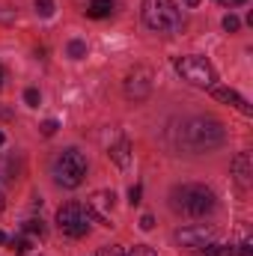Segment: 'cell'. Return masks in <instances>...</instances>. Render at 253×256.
Masks as SVG:
<instances>
[{
  "label": "cell",
  "instance_id": "cell-1",
  "mask_svg": "<svg viewBox=\"0 0 253 256\" xmlns=\"http://www.w3.org/2000/svg\"><path fill=\"white\" fill-rule=\"evenodd\" d=\"M226 137L224 126L212 116H194L182 126V143L188 146L190 152H208L214 146H220Z\"/></svg>",
  "mask_w": 253,
  "mask_h": 256
},
{
  "label": "cell",
  "instance_id": "cell-2",
  "mask_svg": "<svg viewBox=\"0 0 253 256\" xmlns=\"http://www.w3.org/2000/svg\"><path fill=\"white\" fill-rule=\"evenodd\" d=\"M173 208L185 212L190 218H202L214 208V194L206 185H182L173 191Z\"/></svg>",
  "mask_w": 253,
  "mask_h": 256
},
{
  "label": "cell",
  "instance_id": "cell-3",
  "mask_svg": "<svg viewBox=\"0 0 253 256\" xmlns=\"http://www.w3.org/2000/svg\"><path fill=\"white\" fill-rule=\"evenodd\" d=\"M143 21L149 30H158V33H173L182 24L173 0H143Z\"/></svg>",
  "mask_w": 253,
  "mask_h": 256
},
{
  "label": "cell",
  "instance_id": "cell-4",
  "mask_svg": "<svg viewBox=\"0 0 253 256\" xmlns=\"http://www.w3.org/2000/svg\"><path fill=\"white\" fill-rule=\"evenodd\" d=\"M84 176H86V158H84V152L66 149L63 155L54 161V179H57V185L78 188L84 182Z\"/></svg>",
  "mask_w": 253,
  "mask_h": 256
},
{
  "label": "cell",
  "instance_id": "cell-5",
  "mask_svg": "<svg viewBox=\"0 0 253 256\" xmlns=\"http://www.w3.org/2000/svg\"><path fill=\"white\" fill-rule=\"evenodd\" d=\"M90 224H92V218H90L86 206H80V202H66V206H60V212H57V226L63 230V236H68V238L86 236Z\"/></svg>",
  "mask_w": 253,
  "mask_h": 256
},
{
  "label": "cell",
  "instance_id": "cell-6",
  "mask_svg": "<svg viewBox=\"0 0 253 256\" xmlns=\"http://www.w3.org/2000/svg\"><path fill=\"white\" fill-rule=\"evenodd\" d=\"M176 72L182 74V80H188L194 86H212L214 78V66L206 57H179L176 60Z\"/></svg>",
  "mask_w": 253,
  "mask_h": 256
},
{
  "label": "cell",
  "instance_id": "cell-7",
  "mask_svg": "<svg viewBox=\"0 0 253 256\" xmlns=\"http://www.w3.org/2000/svg\"><path fill=\"white\" fill-rule=\"evenodd\" d=\"M176 242L182 244V248H188V250H208L212 244H214V230L212 226H188V230H182L179 236H176Z\"/></svg>",
  "mask_w": 253,
  "mask_h": 256
},
{
  "label": "cell",
  "instance_id": "cell-8",
  "mask_svg": "<svg viewBox=\"0 0 253 256\" xmlns=\"http://www.w3.org/2000/svg\"><path fill=\"white\" fill-rule=\"evenodd\" d=\"M114 191H96L90 196V202H86V212H90V218L96 220V224H102V226H114L110 224V212H114Z\"/></svg>",
  "mask_w": 253,
  "mask_h": 256
},
{
  "label": "cell",
  "instance_id": "cell-9",
  "mask_svg": "<svg viewBox=\"0 0 253 256\" xmlns=\"http://www.w3.org/2000/svg\"><path fill=\"white\" fill-rule=\"evenodd\" d=\"M152 68H146V66H137L131 74H128L126 80V96L128 98H134V102H140V98H146L149 92H152Z\"/></svg>",
  "mask_w": 253,
  "mask_h": 256
},
{
  "label": "cell",
  "instance_id": "cell-10",
  "mask_svg": "<svg viewBox=\"0 0 253 256\" xmlns=\"http://www.w3.org/2000/svg\"><path fill=\"white\" fill-rule=\"evenodd\" d=\"M212 96L218 98V102H226V104H232V108H238L244 116H250L253 110H250V104L236 92V90H230V86H212Z\"/></svg>",
  "mask_w": 253,
  "mask_h": 256
},
{
  "label": "cell",
  "instance_id": "cell-11",
  "mask_svg": "<svg viewBox=\"0 0 253 256\" xmlns=\"http://www.w3.org/2000/svg\"><path fill=\"white\" fill-rule=\"evenodd\" d=\"M232 173H236L238 185H242V188H248V182H250V176H253V158H250V152L236 155V161H232Z\"/></svg>",
  "mask_w": 253,
  "mask_h": 256
},
{
  "label": "cell",
  "instance_id": "cell-12",
  "mask_svg": "<svg viewBox=\"0 0 253 256\" xmlns=\"http://www.w3.org/2000/svg\"><path fill=\"white\" fill-rule=\"evenodd\" d=\"M110 158L126 170L128 164H131V143H128V140H120L116 146H110Z\"/></svg>",
  "mask_w": 253,
  "mask_h": 256
},
{
  "label": "cell",
  "instance_id": "cell-13",
  "mask_svg": "<svg viewBox=\"0 0 253 256\" xmlns=\"http://www.w3.org/2000/svg\"><path fill=\"white\" fill-rule=\"evenodd\" d=\"M110 9H114V0H92V3L86 6V15H90V18H108Z\"/></svg>",
  "mask_w": 253,
  "mask_h": 256
},
{
  "label": "cell",
  "instance_id": "cell-14",
  "mask_svg": "<svg viewBox=\"0 0 253 256\" xmlns=\"http://www.w3.org/2000/svg\"><path fill=\"white\" fill-rule=\"evenodd\" d=\"M68 57H72V60H80V57H86V42H80V39L68 42Z\"/></svg>",
  "mask_w": 253,
  "mask_h": 256
},
{
  "label": "cell",
  "instance_id": "cell-15",
  "mask_svg": "<svg viewBox=\"0 0 253 256\" xmlns=\"http://www.w3.org/2000/svg\"><path fill=\"white\" fill-rule=\"evenodd\" d=\"M24 232L36 238V236H42V232H45V226H42V220H36V218H30V220L24 224Z\"/></svg>",
  "mask_w": 253,
  "mask_h": 256
},
{
  "label": "cell",
  "instance_id": "cell-16",
  "mask_svg": "<svg viewBox=\"0 0 253 256\" xmlns=\"http://www.w3.org/2000/svg\"><path fill=\"white\" fill-rule=\"evenodd\" d=\"M36 12L42 18H51L54 15V0H36Z\"/></svg>",
  "mask_w": 253,
  "mask_h": 256
},
{
  "label": "cell",
  "instance_id": "cell-17",
  "mask_svg": "<svg viewBox=\"0 0 253 256\" xmlns=\"http://www.w3.org/2000/svg\"><path fill=\"white\" fill-rule=\"evenodd\" d=\"M236 250L230 248V244H212L208 248V256H232Z\"/></svg>",
  "mask_w": 253,
  "mask_h": 256
},
{
  "label": "cell",
  "instance_id": "cell-18",
  "mask_svg": "<svg viewBox=\"0 0 253 256\" xmlns=\"http://www.w3.org/2000/svg\"><path fill=\"white\" fill-rule=\"evenodd\" d=\"M98 256H128V254L120 248V244H108V248H102V250H98Z\"/></svg>",
  "mask_w": 253,
  "mask_h": 256
},
{
  "label": "cell",
  "instance_id": "cell-19",
  "mask_svg": "<svg viewBox=\"0 0 253 256\" xmlns=\"http://www.w3.org/2000/svg\"><path fill=\"white\" fill-rule=\"evenodd\" d=\"M238 27H242V21H238L236 15H226V18H224V30H226V33H236Z\"/></svg>",
  "mask_w": 253,
  "mask_h": 256
},
{
  "label": "cell",
  "instance_id": "cell-20",
  "mask_svg": "<svg viewBox=\"0 0 253 256\" xmlns=\"http://www.w3.org/2000/svg\"><path fill=\"white\" fill-rule=\"evenodd\" d=\"M24 102H27L30 108H39V102H42V96H39V90H27V92H24Z\"/></svg>",
  "mask_w": 253,
  "mask_h": 256
},
{
  "label": "cell",
  "instance_id": "cell-21",
  "mask_svg": "<svg viewBox=\"0 0 253 256\" xmlns=\"http://www.w3.org/2000/svg\"><path fill=\"white\" fill-rule=\"evenodd\" d=\"M128 256H158L152 248H146V244H137L134 250H128Z\"/></svg>",
  "mask_w": 253,
  "mask_h": 256
},
{
  "label": "cell",
  "instance_id": "cell-22",
  "mask_svg": "<svg viewBox=\"0 0 253 256\" xmlns=\"http://www.w3.org/2000/svg\"><path fill=\"white\" fill-rule=\"evenodd\" d=\"M57 128H60V126H57V120H45V122H42V134H45V137H51Z\"/></svg>",
  "mask_w": 253,
  "mask_h": 256
},
{
  "label": "cell",
  "instance_id": "cell-23",
  "mask_svg": "<svg viewBox=\"0 0 253 256\" xmlns=\"http://www.w3.org/2000/svg\"><path fill=\"white\" fill-rule=\"evenodd\" d=\"M140 185H131V191H128V202H131V206H137V202H140Z\"/></svg>",
  "mask_w": 253,
  "mask_h": 256
},
{
  "label": "cell",
  "instance_id": "cell-24",
  "mask_svg": "<svg viewBox=\"0 0 253 256\" xmlns=\"http://www.w3.org/2000/svg\"><path fill=\"white\" fill-rule=\"evenodd\" d=\"M152 226H155V220H152V214H143V218H140V230H146V232H149Z\"/></svg>",
  "mask_w": 253,
  "mask_h": 256
},
{
  "label": "cell",
  "instance_id": "cell-25",
  "mask_svg": "<svg viewBox=\"0 0 253 256\" xmlns=\"http://www.w3.org/2000/svg\"><path fill=\"white\" fill-rule=\"evenodd\" d=\"M218 3H220V6H230V9H232V6H242V3H248V0H218Z\"/></svg>",
  "mask_w": 253,
  "mask_h": 256
},
{
  "label": "cell",
  "instance_id": "cell-26",
  "mask_svg": "<svg viewBox=\"0 0 253 256\" xmlns=\"http://www.w3.org/2000/svg\"><path fill=\"white\" fill-rule=\"evenodd\" d=\"M253 250H250V242H244V244H242V256H250Z\"/></svg>",
  "mask_w": 253,
  "mask_h": 256
},
{
  "label": "cell",
  "instance_id": "cell-27",
  "mask_svg": "<svg viewBox=\"0 0 253 256\" xmlns=\"http://www.w3.org/2000/svg\"><path fill=\"white\" fill-rule=\"evenodd\" d=\"M182 3H185V6H196V3H200V0H182Z\"/></svg>",
  "mask_w": 253,
  "mask_h": 256
},
{
  "label": "cell",
  "instance_id": "cell-28",
  "mask_svg": "<svg viewBox=\"0 0 253 256\" xmlns=\"http://www.w3.org/2000/svg\"><path fill=\"white\" fill-rule=\"evenodd\" d=\"M0 244H6V232H0Z\"/></svg>",
  "mask_w": 253,
  "mask_h": 256
},
{
  "label": "cell",
  "instance_id": "cell-29",
  "mask_svg": "<svg viewBox=\"0 0 253 256\" xmlns=\"http://www.w3.org/2000/svg\"><path fill=\"white\" fill-rule=\"evenodd\" d=\"M3 143H6V134H3V131H0V146H3Z\"/></svg>",
  "mask_w": 253,
  "mask_h": 256
},
{
  "label": "cell",
  "instance_id": "cell-30",
  "mask_svg": "<svg viewBox=\"0 0 253 256\" xmlns=\"http://www.w3.org/2000/svg\"><path fill=\"white\" fill-rule=\"evenodd\" d=\"M0 90H3V68H0Z\"/></svg>",
  "mask_w": 253,
  "mask_h": 256
},
{
  "label": "cell",
  "instance_id": "cell-31",
  "mask_svg": "<svg viewBox=\"0 0 253 256\" xmlns=\"http://www.w3.org/2000/svg\"><path fill=\"white\" fill-rule=\"evenodd\" d=\"M3 206H6V202H3V194H0V212H3Z\"/></svg>",
  "mask_w": 253,
  "mask_h": 256
}]
</instances>
